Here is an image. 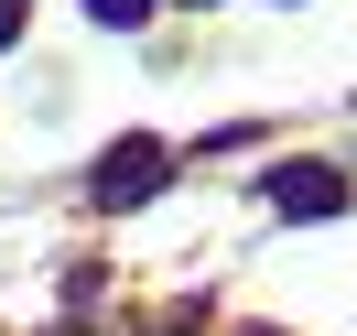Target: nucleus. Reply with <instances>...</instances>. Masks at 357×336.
Masks as SVG:
<instances>
[{"label":"nucleus","mask_w":357,"mask_h":336,"mask_svg":"<svg viewBox=\"0 0 357 336\" xmlns=\"http://www.w3.org/2000/svg\"><path fill=\"white\" fill-rule=\"evenodd\" d=\"M162 184H174V152H162V141H119V152L98 163V184H87V196H98V206H109V217H119V206H141V196H162Z\"/></svg>","instance_id":"nucleus-1"},{"label":"nucleus","mask_w":357,"mask_h":336,"mask_svg":"<svg viewBox=\"0 0 357 336\" xmlns=\"http://www.w3.org/2000/svg\"><path fill=\"white\" fill-rule=\"evenodd\" d=\"M22 22H33V0H0V44H22Z\"/></svg>","instance_id":"nucleus-3"},{"label":"nucleus","mask_w":357,"mask_h":336,"mask_svg":"<svg viewBox=\"0 0 357 336\" xmlns=\"http://www.w3.org/2000/svg\"><path fill=\"white\" fill-rule=\"evenodd\" d=\"M271 206H282L292 228L347 217V174H335V163H271Z\"/></svg>","instance_id":"nucleus-2"},{"label":"nucleus","mask_w":357,"mask_h":336,"mask_svg":"<svg viewBox=\"0 0 357 336\" xmlns=\"http://www.w3.org/2000/svg\"><path fill=\"white\" fill-rule=\"evenodd\" d=\"M98 22H141V11H152V0H87Z\"/></svg>","instance_id":"nucleus-4"}]
</instances>
